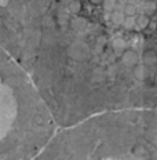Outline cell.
Masks as SVG:
<instances>
[{
	"instance_id": "6da1fadb",
	"label": "cell",
	"mask_w": 157,
	"mask_h": 160,
	"mask_svg": "<svg viewBox=\"0 0 157 160\" xmlns=\"http://www.w3.org/2000/svg\"><path fill=\"white\" fill-rule=\"evenodd\" d=\"M81 2L80 0H71V2L68 3V6H66V11H68V14L65 15H79L80 11H81Z\"/></svg>"
},
{
	"instance_id": "7a4b0ae2",
	"label": "cell",
	"mask_w": 157,
	"mask_h": 160,
	"mask_svg": "<svg viewBox=\"0 0 157 160\" xmlns=\"http://www.w3.org/2000/svg\"><path fill=\"white\" fill-rule=\"evenodd\" d=\"M150 25V17L148 14H138L136 15V28L139 31H143Z\"/></svg>"
},
{
	"instance_id": "3957f363",
	"label": "cell",
	"mask_w": 157,
	"mask_h": 160,
	"mask_svg": "<svg viewBox=\"0 0 157 160\" xmlns=\"http://www.w3.org/2000/svg\"><path fill=\"white\" fill-rule=\"evenodd\" d=\"M157 8V4L156 2H153V0H149V2H145V4H143V14H155Z\"/></svg>"
},
{
	"instance_id": "277c9868",
	"label": "cell",
	"mask_w": 157,
	"mask_h": 160,
	"mask_svg": "<svg viewBox=\"0 0 157 160\" xmlns=\"http://www.w3.org/2000/svg\"><path fill=\"white\" fill-rule=\"evenodd\" d=\"M123 11H124V14L127 17H135L136 11H138V8H136V6L132 4V3H127V4H124V8H123Z\"/></svg>"
},
{
	"instance_id": "5b68a950",
	"label": "cell",
	"mask_w": 157,
	"mask_h": 160,
	"mask_svg": "<svg viewBox=\"0 0 157 160\" xmlns=\"http://www.w3.org/2000/svg\"><path fill=\"white\" fill-rule=\"evenodd\" d=\"M116 6H117V0H105V2L102 3V8L108 12L115 11Z\"/></svg>"
},
{
	"instance_id": "8992f818",
	"label": "cell",
	"mask_w": 157,
	"mask_h": 160,
	"mask_svg": "<svg viewBox=\"0 0 157 160\" xmlns=\"http://www.w3.org/2000/svg\"><path fill=\"white\" fill-rule=\"evenodd\" d=\"M88 2L91 3V4H94V6H98V4H102L105 0H88Z\"/></svg>"
},
{
	"instance_id": "52a82bcc",
	"label": "cell",
	"mask_w": 157,
	"mask_h": 160,
	"mask_svg": "<svg viewBox=\"0 0 157 160\" xmlns=\"http://www.w3.org/2000/svg\"><path fill=\"white\" fill-rule=\"evenodd\" d=\"M117 3H123V4H127V3H128V0H117Z\"/></svg>"
},
{
	"instance_id": "ba28073f",
	"label": "cell",
	"mask_w": 157,
	"mask_h": 160,
	"mask_svg": "<svg viewBox=\"0 0 157 160\" xmlns=\"http://www.w3.org/2000/svg\"><path fill=\"white\" fill-rule=\"evenodd\" d=\"M136 2H142V3H145V2H146V0H136Z\"/></svg>"
},
{
	"instance_id": "9c48e42d",
	"label": "cell",
	"mask_w": 157,
	"mask_h": 160,
	"mask_svg": "<svg viewBox=\"0 0 157 160\" xmlns=\"http://www.w3.org/2000/svg\"><path fill=\"white\" fill-rule=\"evenodd\" d=\"M153 2H157V0H153Z\"/></svg>"
},
{
	"instance_id": "30bf717a",
	"label": "cell",
	"mask_w": 157,
	"mask_h": 160,
	"mask_svg": "<svg viewBox=\"0 0 157 160\" xmlns=\"http://www.w3.org/2000/svg\"><path fill=\"white\" fill-rule=\"evenodd\" d=\"M69 2H71V0H69Z\"/></svg>"
}]
</instances>
